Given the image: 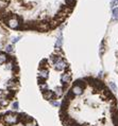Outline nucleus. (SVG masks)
<instances>
[{
    "label": "nucleus",
    "instance_id": "obj_12",
    "mask_svg": "<svg viewBox=\"0 0 118 126\" xmlns=\"http://www.w3.org/2000/svg\"><path fill=\"white\" fill-rule=\"evenodd\" d=\"M12 107H13V109H14V110H16L17 108H18V103H17V102L13 103V105H12Z\"/></svg>",
    "mask_w": 118,
    "mask_h": 126
},
{
    "label": "nucleus",
    "instance_id": "obj_14",
    "mask_svg": "<svg viewBox=\"0 0 118 126\" xmlns=\"http://www.w3.org/2000/svg\"><path fill=\"white\" fill-rule=\"evenodd\" d=\"M1 48H2V43L0 41V49H1Z\"/></svg>",
    "mask_w": 118,
    "mask_h": 126
},
{
    "label": "nucleus",
    "instance_id": "obj_1",
    "mask_svg": "<svg viewBox=\"0 0 118 126\" xmlns=\"http://www.w3.org/2000/svg\"><path fill=\"white\" fill-rule=\"evenodd\" d=\"M82 90H68L61 104L64 126H118L116 99L104 83L96 77L81 78Z\"/></svg>",
    "mask_w": 118,
    "mask_h": 126
},
{
    "label": "nucleus",
    "instance_id": "obj_13",
    "mask_svg": "<svg viewBox=\"0 0 118 126\" xmlns=\"http://www.w3.org/2000/svg\"><path fill=\"white\" fill-rule=\"evenodd\" d=\"M20 39V37H15V38H13V44H15V43H17V41Z\"/></svg>",
    "mask_w": 118,
    "mask_h": 126
},
{
    "label": "nucleus",
    "instance_id": "obj_7",
    "mask_svg": "<svg viewBox=\"0 0 118 126\" xmlns=\"http://www.w3.org/2000/svg\"><path fill=\"white\" fill-rule=\"evenodd\" d=\"M110 87H111V89H112L114 92H116L117 91V87H116V85H115V83L114 82H110Z\"/></svg>",
    "mask_w": 118,
    "mask_h": 126
},
{
    "label": "nucleus",
    "instance_id": "obj_6",
    "mask_svg": "<svg viewBox=\"0 0 118 126\" xmlns=\"http://www.w3.org/2000/svg\"><path fill=\"white\" fill-rule=\"evenodd\" d=\"M113 18L114 19H117L118 18V9L117 7H114V9H113Z\"/></svg>",
    "mask_w": 118,
    "mask_h": 126
},
{
    "label": "nucleus",
    "instance_id": "obj_3",
    "mask_svg": "<svg viewBox=\"0 0 118 126\" xmlns=\"http://www.w3.org/2000/svg\"><path fill=\"white\" fill-rule=\"evenodd\" d=\"M6 22L11 29H19L20 28V21H19L18 17H17L16 15H11L10 18Z\"/></svg>",
    "mask_w": 118,
    "mask_h": 126
},
{
    "label": "nucleus",
    "instance_id": "obj_10",
    "mask_svg": "<svg viewBox=\"0 0 118 126\" xmlns=\"http://www.w3.org/2000/svg\"><path fill=\"white\" fill-rule=\"evenodd\" d=\"M51 105H53V106H55V107H58L59 105H60V103L58 102V101H51Z\"/></svg>",
    "mask_w": 118,
    "mask_h": 126
},
{
    "label": "nucleus",
    "instance_id": "obj_5",
    "mask_svg": "<svg viewBox=\"0 0 118 126\" xmlns=\"http://www.w3.org/2000/svg\"><path fill=\"white\" fill-rule=\"evenodd\" d=\"M62 44H63V36H59L58 39H56V43L54 44L56 50H60V49L62 48Z\"/></svg>",
    "mask_w": 118,
    "mask_h": 126
},
{
    "label": "nucleus",
    "instance_id": "obj_9",
    "mask_svg": "<svg viewBox=\"0 0 118 126\" xmlns=\"http://www.w3.org/2000/svg\"><path fill=\"white\" fill-rule=\"evenodd\" d=\"M6 52H13V46H11V44H9V46H6Z\"/></svg>",
    "mask_w": 118,
    "mask_h": 126
},
{
    "label": "nucleus",
    "instance_id": "obj_4",
    "mask_svg": "<svg viewBox=\"0 0 118 126\" xmlns=\"http://www.w3.org/2000/svg\"><path fill=\"white\" fill-rule=\"evenodd\" d=\"M10 59V55L3 52H0V65H6Z\"/></svg>",
    "mask_w": 118,
    "mask_h": 126
},
{
    "label": "nucleus",
    "instance_id": "obj_11",
    "mask_svg": "<svg viewBox=\"0 0 118 126\" xmlns=\"http://www.w3.org/2000/svg\"><path fill=\"white\" fill-rule=\"evenodd\" d=\"M117 3H118V0H112V2H111V6H112V9H113V6H115Z\"/></svg>",
    "mask_w": 118,
    "mask_h": 126
},
{
    "label": "nucleus",
    "instance_id": "obj_8",
    "mask_svg": "<svg viewBox=\"0 0 118 126\" xmlns=\"http://www.w3.org/2000/svg\"><path fill=\"white\" fill-rule=\"evenodd\" d=\"M75 2H76V0H66V4L67 5H73L75 4Z\"/></svg>",
    "mask_w": 118,
    "mask_h": 126
},
{
    "label": "nucleus",
    "instance_id": "obj_2",
    "mask_svg": "<svg viewBox=\"0 0 118 126\" xmlns=\"http://www.w3.org/2000/svg\"><path fill=\"white\" fill-rule=\"evenodd\" d=\"M0 126H38L31 115L13 111L0 115Z\"/></svg>",
    "mask_w": 118,
    "mask_h": 126
}]
</instances>
